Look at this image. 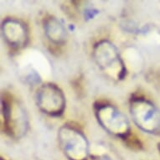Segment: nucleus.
I'll return each instance as SVG.
<instances>
[{"mask_svg":"<svg viewBox=\"0 0 160 160\" xmlns=\"http://www.w3.org/2000/svg\"><path fill=\"white\" fill-rule=\"evenodd\" d=\"M1 30L6 43L13 49H21L27 45L29 33L26 25L20 20L7 18L2 23Z\"/></svg>","mask_w":160,"mask_h":160,"instance_id":"7","label":"nucleus"},{"mask_svg":"<svg viewBox=\"0 0 160 160\" xmlns=\"http://www.w3.org/2000/svg\"><path fill=\"white\" fill-rule=\"evenodd\" d=\"M96 118L108 133L125 139L131 133V125L127 116L109 103H99L95 107Z\"/></svg>","mask_w":160,"mask_h":160,"instance_id":"5","label":"nucleus"},{"mask_svg":"<svg viewBox=\"0 0 160 160\" xmlns=\"http://www.w3.org/2000/svg\"><path fill=\"white\" fill-rule=\"evenodd\" d=\"M93 57L98 67L111 79L121 81L126 76V66L117 47L109 40H102L95 45Z\"/></svg>","mask_w":160,"mask_h":160,"instance_id":"2","label":"nucleus"},{"mask_svg":"<svg viewBox=\"0 0 160 160\" xmlns=\"http://www.w3.org/2000/svg\"><path fill=\"white\" fill-rule=\"evenodd\" d=\"M44 29L45 35L50 42L55 45H63L67 39L66 28L60 19L54 16H49L45 18Z\"/></svg>","mask_w":160,"mask_h":160,"instance_id":"8","label":"nucleus"},{"mask_svg":"<svg viewBox=\"0 0 160 160\" xmlns=\"http://www.w3.org/2000/svg\"><path fill=\"white\" fill-rule=\"evenodd\" d=\"M2 117L4 132L13 138H20L27 132L29 118L24 108L17 98L8 92L2 95Z\"/></svg>","mask_w":160,"mask_h":160,"instance_id":"1","label":"nucleus"},{"mask_svg":"<svg viewBox=\"0 0 160 160\" xmlns=\"http://www.w3.org/2000/svg\"><path fill=\"white\" fill-rule=\"evenodd\" d=\"M58 139L69 160H87L90 146L87 137L72 125H64L59 129Z\"/></svg>","mask_w":160,"mask_h":160,"instance_id":"4","label":"nucleus"},{"mask_svg":"<svg viewBox=\"0 0 160 160\" xmlns=\"http://www.w3.org/2000/svg\"><path fill=\"white\" fill-rule=\"evenodd\" d=\"M129 110L138 128L147 133H160V110L153 103L144 97H132Z\"/></svg>","mask_w":160,"mask_h":160,"instance_id":"3","label":"nucleus"},{"mask_svg":"<svg viewBox=\"0 0 160 160\" xmlns=\"http://www.w3.org/2000/svg\"><path fill=\"white\" fill-rule=\"evenodd\" d=\"M36 104L41 112L51 117H60L66 108L62 90L53 83H45L36 92Z\"/></svg>","mask_w":160,"mask_h":160,"instance_id":"6","label":"nucleus"},{"mask_svg":"<svg viewBox=\"0 0 160 160\" xmlns=\"http://www.w3.org/2000/svg\"><path fill=\"white\" fill-rule=\"evenodd\" d=\"M97 13V10H94V9H87V10L85 12V17H87V18H92Z\"/></svg>","mask_w":160,"mask_h":160,"instance_id":"9","label":"nucleus"}]
</instances>
